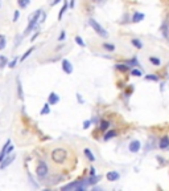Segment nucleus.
Segmentation results:
<instances>
[{"label": "nucleus", "mask_w": 169, "mask_h": 191, "mask_svg": "<svg viewBox=\"0 0 169 191\" xmlns=\"http://www.w3.org/2000/svg\"><path fill=\"white\" fill-rule=\"evenodd\" d=\"M42 11L41 9H37V11L31 16V19H29V24H28V27L25 28V31H24V36H28V34L31 33V31H33L37 25V21L40 20V16H41Z\"/></svg>", "instance_id": "f257e3e1"}, {"label": "nucleus", "mask_w": 169, "mask_h": 191, "mask_svg": "<svg viewBox=\"0 0 169 191\" xmlns=\"http://www.w3.org/2000/svg\"><path fill=\"white\" fill-rule=\"evenodd\" d=\"M66 158H67V153L62 147H57V149H54L52 151V159L56 163H64L66 160Z\"/></svg>", "instance_id": "f03ea898"}, {"label": "nucleus", "mask_w": 169, "mask_h": 191, "mask_svg": "<svg viewBox=\"0 0 169 191\" xmlns=\"http://www.w3.org/2000/svg\"><path fill=\"white\" fill-rule=\"evenodd\" d=\"M88 24L91 25V28L96 32V33L99 34V36H102V37H104V38L108 37V32L106 31V29H104V28L102 27V25H100L98 21H95L94 19H90V20H88Z\"/></svg>", "instance_id": "7ed1b4c3"}, {"label": "nucleus", "mask_w": 169, "mask_h": 191, "mask_svg": "<svg viewBox=\"0 0 169 191\" xmlns=\"http://www.w3.org/2000/svg\"><path fill=\"white\" fill-rule=\"evenodd\" d=\"M84 187H86V182H84V180H75L73 183H69V184H66V186H64L61 190H64V191H66V190L82 191V190H84Z\"/></svg>", "instance_id": "20e7f679"}, {"label": "nucleus", "mask_w": 169, "mask_h": 191, "mask_svg": "<svg viewBox=\"0 0 169 191\" xmlns=\"http://www.w3.org/2000/svg\"><path fill=\"white\" fill-rule=\"evenodd\" d=\"M36 174H37V176H40V178H45V176L48 175V164H46L44 160H39L37 167H36Z\"/></svg>", "instance_id": "39448f33"}, {"label": "nucleus", "mask_w": 169, "mask_h": 191, "mask_svg": "<svg viewBox=\"0 0 169 191\" xmlns=\"http://www.w3.org/2000/svg\"><path fill=\"white\" fill-rule=\"evenodd\" d=\"M61 65H62V70H64L66 74H71V73H73V65H71V62H70L69 60L64 58Z\"/></svg>", "instance_id": "423d86ee"}, {"label": "nucleus", "mask_w": 169, "mask_h": 191, "mask_svg": "<svg viewBox=\"0 0 169 191\" xmlns=\"http://www.w3.org/2000/svg\"><path fill=\"white\" fill-rule=\"evenodd\" d=\"M15 158H16L15 154H13V155H11V157L5 155V157H4V159L1 160V162H0V168L3 170V168H5L7 166H9V164H11L12 162H13V159H15Z\"/></svg>", "instance_id": "0eeeda50"}, {"label": "nucleus", "mask_w": 169, "mask_h": 191, "mask_svg": "<svg viewBox=\"0 0 169 191\" xmlns=\"http://www.w3.org/2000/svg\"><path fill=\"white\" fill-rule=\"evenodd\" d=\"M140 147H141L140 141H132L130 143V146H128V149H130L131 153H138L139 150H140Z\"/></svg>", "instance_id": "6e6552de"}, {"label": "nucleus", "mask_w": 169, "mask_h": 191, "mask_svg": "<svg viewBox=\"0 0 169 191\" xmlns=\"http://www.w3.org/2000/svg\"><path fill=\"white\" fill-rule=\"evenodd\" d=\"M58 101H60V96L56 94L54 92H52L48 96V103L49 105H56V103H58Z\"/></svg>", "instance_id": "1a4fd4ad"}, {"label": "nucleus", "mask_w": 169, "mask_h": 191, "mask_svg": "<svg viewBox=\"0 0 169 191\" xmlns=\"http://www.w3.org/2000/svg\"><path fill=\"white\" fill-rule=\"evenodd\" d=\"M106 178L110 182H115V180H119L120 175H119V172H116V171H110L106 174Z\"/></svg>", "instance_id": "9d476101"}, {"label": "nucleus", "mask_w": 169, "mask_h": 191, "mask_svg": "<svg viewBox=\"0 0 169 191\" xmlns=\"http://www.w3.org/2000/svg\"><path fill=\"white\" fill-rule=\"evenodd\" d=\"M159 147L161 150H165L169 147V137H162L160 139V143H159Z\"/></svg>", "instance_id": "9b49d317"}, {"label": "nucleus", "mask_w": 169, "mask_h": 191, "mask_svg": "<svg viewBox=\"0 0 169 191\" xmlns=\"http://www.w3.org/2000/svg\"><path fill=\"white\" fill-rule=\"evenodd\" d=\"M145 17L144 13H140V12H135L134 16H132V23H139V21H143Z\"/></svg>", "instance_id": "f8f14e48"}, {"label": "nucleus", "mask_w": 169, "mask_h": 191, "mask_svg": "<svg viewBox=\"0 0 169 191\" xmlns=\"http://www.w3.org/2000/svg\"><path fill=\"white\" fill-rule=\"evenodd\" d=\"M67 7H69V3H67V0H64V5H62L61 11H60V13H58V20H61V19H62V16H64V13L66 12Z\"/></svg>", "instance_id": "ddd939ff"}, {"label": "nucleus", "mask_w": 169, "mask_h": 191, "mask_svg": "<svg viewBox=\"0 0 169 191\" xmlns=\"http://www.w3.org/2000/svg\"><path fill=\"white\" fill-rule=\"evenodd\" d=\"M17 97L20 99H24V93H23V86L20 82V78H17Z\"/></svg>", "instance_id": "4468645a"}, {"label": "nucleus", "mask_w": 169, "mask_h": 191, "mask_svg": "<svg viewBox=\"0 0 169 191\" xmlns=\"http://www.w3.org/2000/svg\"><path fill=\"white\" fill-rule=\"evenodd\" d=\"M116 135H118V131H116V130H110V131H107V133L104 134V139L108 141V139H111V138L116 137Z\"/></svg>", "instance_id": "2eb2a0df"}, {"label": "nucleus", "mask_w": 169, "mask_h": 191, "mask_svg": "<svg viewBox=\"0 0 169 191\" xmlns=\"http://www.w3.org/2000/svg\"><path fill=\"white\" fill-rule=\"evenodd\" d=\"M49 113H50V105L46 102V103H44V106H42L41 111H40V114H41V115H46V114H49Z\"/></svg>", "instance_id": "dca6fc26"}, {"label": "nucleus", "mask_w": 169, "mask_h": 191, "mask_svg": "<svg viewBox=\"0 0 169 191\" xmlns=\"http://www.w3.org/2000/svg\"><path fill=\"white\" fill-rule=\"evenodd\" d=\"M83 153H84V155H86V158H87L90 162H94L95 160V157H94V154L90 151V149H84L83 150Z\"/></svg>", "instance_id": "f3484780"}, {"label": "nucleus", "mask_w": 169, "mask_h": 191, "mask_svg": "<svg viewBox=\"0 0 169 191\" xmlns=\"http://www.w3.org/2000/svg\"><path fill=\"white\" fill-rule=\"evenodd\" d=\"M131 42H132V45H134L135 48H138V49H141V48H143V42L140 41L139 38H132Z\"/></svg>", "instance_id": "a211bd4d"}, {"label": "nucleus", "mask_w": 169, "mask_h": 191, "mask_svg": "<svg viewBox=\"0 0 169 191\" xmlns=\"http://www.w3.org/2000/svg\"><path fill=\"white\" fill-rule=\"evenodd\" d=\"M7 65H8V58L5 57V56H1V54H0V69L5 68Z\"/></svg>", "instance_id": "6ab92c4d"}, {"label": "nucleus", "mask_w": 169, "mask_h": 191, "mask_svg": "<svg viewBox=\"0 0 169 191\" xmlns=\"http://www.w3.org/2000/svg\"><path fill=\"white\" fill-rule=\"evenodd\" d=\"M33 50H35V46H31V48H29V49H28L27 52H25V53H24L23 56H21V58H20V61H25V58H27V57H29V54H31L32 52H33Z\"/></svg>", "instance_id": "aec40b11"}, {"label": "nucleus", "mask_w": 169, "mask_h": 191, "mask_svg": "<svg viewBox=\"0 0 169 191\" xmlns=\"http://www.w3.org/2000/svg\"><path fill=\"white\" fill-rule=\"evenodd\" d=\"M17 4L20 8H27L31 4V0H17Z\"/></svg>", "instance_id": "412c9836"}, {"label": "nucleus", "mask_w": 169, "mask_h": 191, "mask_svg": "<svg viewBox=\"0 0 169 191\" xmlns=\"http://www.w3.org/2000/svg\"><path fill=\"white\" fill-rule=\"evenodd\" d=\"M108 127H110V122H108V121H106V119H103V121L100 122V127H99V129L102 130V131H106Z\"/></svg>", "instance_id": "4be33fe9"}, {"label": "nucleus", "mask_w": 169, "mask_h": 191, "mask_svg": "<svg viewBox=\"0 0 169 191\" xmlns=\"http://www.w3.org/2000/svg\"><path fill=\"white\" fill-rule=\"evenodd\" d=\"M7 45V40H5V36L4 34H0V50H3Z\"/></svg>", "instance_id": "5701e85b"}, {"label": "nucleus", "mask_w": 169, "mask_h": 191, "mask_svg": "<svg viewBox=\"0 0 169 191\" xmlns=\"http://www.w3.org/2000/svg\"><path fill=\"white\" fill-rule=\"evenodd\" d=\"M149 62H151L152 65H155V66H159V65L161 64V61H160V58L153 57V56H151V57H149Z\"/></svg>", "instance_id": "b1692460"}, {"label": "nucleus", "mask_w": 169, "mask_h": 191, "mask_svg": "<svg viewBox=\"0 0 169 191\" xmlns=\"http://www.w3.org/2000/svg\"><path fill=\"white\" fill-rule=\"evenodd\" d=\"M115 68L118 69V70H122V72H127V70H130L128 65H126V64H116Z\"/></svg>", "instance_id": "393cba45"}, {"label": "nucleus", "mask_w": 169, "mask_h": 191, "mask_svg": "<svg viewBox=\"0 0 169 191\" xmlns=\"http://www.w3.org/2000/svg\"><path fill=\"white\" fill-rule=\"evenodd\" d=\"M103 48L108 52H112V50H115V45L114 44H108V42H103Z\"/></svg>", "instance_id": "a878e982"}, {"label": "nucleus", "mask_w": 169, "mask_h": 191, "mask_svg": "<svg viewBox=\"0 0 169 191\" xmlns=\"http://www.w3.org/2000/svg\"><path fill=\"white\" fill-rule=\"evenodd\" d=\"M145 80H148V81H159V77L156 76V74H147Z\"/></svg>", "instance_id": "bb28decb"}, {"label": "nucleus", "mask_w": 169, "mask_h": 191, "mask_svg": "<svg viewBox=\"0 0 169 191\" xmlns=\"http://www.w3.org/2000/svg\"><path fill=\"white\" fill-rule=\"evenodd\" d=\"M75 42H77L79 46H86V44L83 42V40H82L81 36H75Z\"/></svg>", "instance_id": "cd10ccee"}, {"label": "nucleus", "mask_w": 169, "mask_h": 191, "mask_svg": "<svg viewBox=\"0 0 169 191\" xmlns=\"http://www.w3.org/2000/svg\"><path fill=\"white\" fill-rule=\"evenodd\" d=\"M131 74H132V76H135V77H140L143 73L140 72L139 69H131Z\"/></svg>", "instance_id": "c85d7f7f"}, {"label": "nucleus", "mask_w": 169, "mask_h": 191, "mask_svg": "<svg viewBox=\"0 0 169 191\" xmlns=\"http://www.w3.org/2000/svg\"><path fill=\"white\" fill-rule=\"evenodd\" d=\"M17 62H19V60H17V58H15V60H12V61L11 62H8V65H7V66H9V68H15V66H16V65H17Z\"/></svg>", "instance_id": "c756f323"}, {"label": "nucleus", "mask_w": 169, "mask_h": 191, "mask_svg": "<svg viewBox=\"0 0 169 191\" xmlns=\"http://www.w3.org/2000/svg\"><path fill=\"white\" fill-rule=\"evenodd\" d=\"M19 17H20V11H17V9H16L15 13H13V19H12V21H13V23H16V21L19 20Z\"/></svg>", "instance_id": "7c9ffc66"}, {"label": "nucleus", "mask_w": 169, "mask_h": 191, "mask_svg": "<svg viewBox=\"0 0 169 191\" xmlns=\"http://www.w3.org/2000/svg\"><path fill=\"white\" fill-rule=\"evenodd\" d=\"M126 64H128V65H138L139 62H138V60H136V58H132V60H127Z\"/></svg>", "instance_id": "2f4dec72"}, {"label": "nucleus", "mask_w": 169, "mask_h": 191, "mask_svg": "<svg viewBox=\"0 0 169 191\" xmlns=\"http://www.w3.org/2000/svg\"><path fill=\"white\" fill-rule=\"evenodd\" d=\"M90 126H91V121H90V119H86L83 122V129H88Z\"/></svg>", "instance_id": "473e14b6"}, {"label": "nucleus", "mask_w": 169, "mask_h": 191, "mask_svg": "<svg viewBox=\"0 0 169 191\" xmlns=\"http://www.w3.org/2000/svg\"><path fill=\"white\" fill-rule=\"evenodd\" d=\"M75 96H77V101H78V102H79V103H84V99L82 98V96L79 94V93H77Z\"/></svg>", "instance_id": "72a5a7b5"}, {"label": "nucleus", "mask_w": 169, "mask_h": 191, "mask_svg": "<svg viewBox=\"0 0 169 191\" xmlns=\"http://www.w3.org/2000/svg\"><path fill=\"white\" fill-rule=\"evenodd\" d=\"M13 149H15L13 146H11V145L8 146V147H7V150H5V155H8L9 153H12V151H13Z\"/></svg>", "instance_id": "f704fd0d"}, {"label": "nucleus", "mask_w": 169, "mask_h": 191, "mask_svg": "<svg viewBox=\"0 0 169 191\" xmlns=\"http://www.w3.org/2000/svg\"><path fill=\"white\" fill-rule=\"evenodd\" d=\"M65 36H66L65 31H61V34H60V37H58V41H62V40L65 38Z\"/></svg>", "instance_id": "c9c22d12"}, {"label": "nucleus", "mask_w": 169, "mask_h": 191, "mask_svg": "<svg viewBox=\"0 0 169 191\" xmlns=\"http://www.w3.org/2000/svg\"><path fill=\"white\" fill-rule=\"evenodd\" d=\"M162 34H164L165 37H168V31H166V24L164 25V28H162Z\"/></svg>", "instance_id": "e433bc0d"}, {"label": "nucleus", "mask_w": 169, "mask_h": 191, "mask_svg": "<svg viewBox=\"0 0 169 191\" xmlns=\"http://www.w3.org/2000/svg\"><path fill=\"white\" fill-rule=\"evenodd\" d=\"M92 175H95V168L94 167L90 168V176H92Z\"/></svg>", "instance_id": "4c0bfd02"}, {"label": "nucleus", "mask_w": 169, "mask_h": 191, "mask_svg": "<svg viewBox=\"0 0 169 191\" xmlns=\"http://www.w3.org/2000/svg\"><path fill=\"white\" fill-rule=\"evenodd\" d=\"M74 5H75V0H70L69 7H70V8H74Z\"/></svg>", "instance_id": "58836bf2"}, {"label": "nucleus", "mask_w": 169, "mask_h": 191, "mask_svg": "<svg viewBox=\"0 0 169 191\" xmlns=\"http://www.w3.org/2000/svg\"><path fill=\"white\" fill-rule=\"evenodd\" d=\"M37 36H39V31H36V33L33 34V36H32V41H33V40H35V38L37 37Z\"/></svg>", "instance_id": "ea45409f"}, {"label": "nucleus", "mask_w": 169, "mask_h": 191, "mask_svg": "<svg viewBox=\"0 0 169 191\" xmlns=\"http://www.w3.org/2000/svg\"><path fill=\"white\" fill-rule=\"evenodd\" d=\"M60 1H61V0H53V1H52V5H56V4H58Z\"/></svg>", "instance_id": "a19ab883"}]
</instances>
